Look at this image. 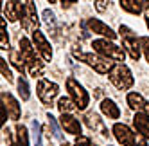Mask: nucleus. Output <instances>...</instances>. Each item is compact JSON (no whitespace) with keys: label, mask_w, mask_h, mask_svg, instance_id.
<instances>
[{"label":"nucleus","mask_w":149,"mask_h":146,"mask_svg":"<svg viewBox=\"0 0 149 146\" xmlns=\"http://www.w3.org/2000/svg\"><path fill=\"white\" fill-rule=\"evenodd\" d=\"M113 135L122 146H147V139L144 135L135 133L124 123H115L113 124Z\"/></svg>","instance_id":"obj_1"},{"label":"nucleus","mask_w":149,"mask_h":146,"mask_svg":"<svg viewBox=\"0 0 149 146\" xmlns=\"http://www.w3.org/2000/svg\"><path fill=\"white\" fill-rule=\"evenodd\" d=\"M92 47L97 54L108 58V60H115V61H124L126 58V51L122 47H119L117 44H113L111 40H106V38H101V40H93L92 41Z\"/></svg>","instance_id":"obj_2"},{"label":"nucleus","mask_w":149,"mask_h":146,"mask_svg":"<svg viewBox=\"0 0 149 146\" xmlns=\"http://www.w3.org/2000/svg\"><path fill=\"white\" fill-rule=\"evenodd\" d=\"M74 56L79 58L81 61L88 63L90 67H93V70H97L99 74H110V70L113 69V61H108V58H104L101 54H93V53H81V51L74 49Z\"/></svg>","instance_id":"obj_3"},{"label":"nucleus","mask_w":149,"mask_h":146,"mask_svg":"<svg viewBox=\"0 0 149 146\" xmlns=\"http://www.w3.org/2000/svg\"><path fill=\"white\" fill-rule=\"evenodd\" d=\"M18 4V11H20V18H22V25L27 31H36V27L40 25V18L36 13V6L33 0H16Z\"/></svg>","instance_id":"obj_4"},{"label":"nucleus","mask_w":149,"mask_h":146,"mask_svg":"<svg viewBox=\"0 0 149 146\" xmlns=\"http://www.w3.org/2000/svg\"><path fill=\"white\" fill-rule=\"evenodd\" d=\"M108 76H110V81L113 83L117 88H120V90L131 88L133 83H135V79H133V76H131V70L127 69L124 63H115Z\"/></svg>","instance_id":"obj_5"},{"label":"nucleus","mask_w":149,"mask_h":146,"mask_svg":"<svg viewBox=\"0 0 149 146\" xmlns=\"http://www.w3.org/2000/svg\"><path fill=\"white\" fill-rule=\"evenodd\" d=\"M67 90H68L70 99L77 105L79 110H83V108H86V107H88V103H90L88 92L84 90V88H83L74 78H68V79H67Z\"/></svg>","instance_id":"obj_6"},{"label":"nucleus","mask_w":149,"mask_h":146,"mask_svg":"<svg viewBox=\"0 0 149 146\" xmlns=\"http://www.w3.org/2000/svg\"><path fill=\"white\" fill-rule=\"evenodd\" d=\"M36 90H38V96H40V99L43 101L45 105H50V103L54 101V98L58 96L59 87L56 85V83L49 81V79H40V81H38V87H36Z\"/></svg>","instance_id":"obj_7"},{"label":"nucleus","mask_w":149,"mask_h":146,"mask_svg":"<svg viewBox=\"0 0 149 146\" xmlns=\"http://www.w3.org/2000/svg\"><path fill=\"white\" fill-rule=\"evenodd\" d=\"M33 45H34V49L41 54V58H43L45 61H50V60H52L50 44L47 41V38L43 36V33H41V31H38V29L33 31Z\"/></svg>","instance_id":"obj_8"},{"label":"nucleus","mask_w":149,"mask_h":146,"mask_svg":"<svg viewBox=\"0 0 149 146\" xmlns=\"http://www.w3.org/2000/svg\"><path fill=\"white\" fill-rule=\"evenodd\" d=\"M86 25L90 27V31L92 33H95V34H101V36H104L106 40H115L117 38V33L110 27V25H106V24H102L101 20H97V18H90L88 22H86Z\"/></svg>","instance_id":"obj_9"},{"label":"nucleus","mask_w":149,"mask_h":146,"mask_svg":"<svg viewBox=\"0 0 149 146\" xmlns=\"http://www.w3.org/2000/svg\"><path fill=\"white\" fill-rule=\"evenodd\" d=\"M59 126L65 130L67 133H72V135H81V123L77 117H74L72 114H61L59 117Z\"/></svg>","instance_id":"obj_10"},{"label":"nucleus","mask_w":149,"mask_h":146,"mask_svg":"<svg viewBox=\"0 0 149 146\" xmlns=\"http://www.w3.org/2000/svg\"><path fill=\"white\" fill-rule=\"evenodd\" d=\"M122 47L127 54H130L133 60H138L142 54V45H140V40L136 36H131V38H122Z\"/></svg>","instance_id":"obj_11"},{"label":"nucleus","mask_w":149,"mask_h":146,"mask_svg":"<svg viewBox=\"0 0 149 146\" xmlns=\"http://www.w3.org/2000/svg\"><path fill=\"white\" fill-rule=\"evenodd\" d=\"M2 105L7 108L9 116H11V119H15V121L20 119V105H18V101L11 96V94L2 92Z\"/></svg>","instance_id":"obj_12"},{"label":"nucleus","mask_w":149,"mask_h":146,"mask_svg":"<svg viewBox=\"0 0 149 146\" xmlns=\"http://www.w3.org/2000/svg\"><path fill=\"white\" fill-rule=\"evenodd\" d=\"M133 126H135L136 133H140L146 139H149V119L142 112H136V116L133 117Z\"/></svg>","instance_id":"obj_13"},{"label":"nucleus","mask_w":149,"mask_h":146,"mask_svg":"<svg viewBox=\"0 0 149 146\" xmlns=\"http://www.w3.org/2000/svg\"><path fill=\"white\" fill-rule=\"evenodd\" d=\"M101 112L104 114L108 119H119L120 117V110L111 99H102L101 101Z\"/></svg>","instance_id":"obj_14"},{"label":"nucleus","mask_w":149,"mask_h":146,"mask_svg":"<svg viewBox=\"0 0 149 146\" xmlns=\"http://www.w3.org/2000/svg\"><path fill=\"white\" fill-rule=\"evenodd\" d=\"M84 123L88 124V128H90V130H99V132H102V135H110L108 130L104 128L102 121L99 119V116H97L95 112H88L86 116H84Z\"/></svg>","instance_id":"obj_15"},{"label":"nucleus","mask_w":149,"mask_h":146,"mask_svg":"<svg viewBox=\"0 0 149 146\" xmlns=\"http://www.w3.org/2000/svg\"><path fill=\"white\" fill-rule=\"evenodd\" d=\"M144 0H120V7L131 15H140L144 11Z\"/></svg>","instance_id":"obj_16"},{"label":"nucleus","mask_w":149,"mask_h":146,"mask_svg":"<svg viewBox=\"0 0 149 146\" xmlns=\"http://www.w3.org/2000/svg\"><path fill=\"white\" fill-rule=\"evenodd\" d=\"M127 105H130V108L136 110V112H142L144 107L147 105V101L142 98V94H138V92H130L127 94Z\"/></svg>","instance_id":"obj_17"},{"label":"nucleus","mask_w":149,"mask_h":146,"mask_svg":"<svg viewBox=\"0 0 149 146\" xmlns=\"http://www.w3.org/2000/svg\"><path fill=\"white\" fill-rule=\"evenodd\" d=\"M4 15L9 22H16L20 18V11H18V4L16 0H7L6 2V7H4Z\"/></svg>","instance_id":"obj_18"},{"label":"nucleus","mask_w":149,"mask_h":146,"mask_svg":"<svg viewBox=\"0 0 149 146\" xmlns=\"http://www.w3.org/2000/svg\"><path fill=\"white\" fill-rule=\"evenodd\" d=\"M58 110L61 114H72V112H76L79 108H77V105L70 98H59V101H58Z\"/></svg>","instance_id":"obj_19"},{"label":"nucleus","mask_w":149,"mask_h":146,"mask_svg":"<svg viewBox=\"0 0 149 146\" xmlns=\"http://www.w3.org/2000/svg\"><path fill=\"white\" fill-rule=\"evenodd\" d=\"M20 54H22L20 51H11V63L16 67L18 72H22V74H24V70H25L27 67H25V60H24V56H20Z\"/></svg>","instance_id":"obj_20"},{"label":"nucleus","mask_w":149,"mask_h":146,"mask_svg":"<svg viewBox=\"0 0 149 146\" xmlns=\"http://www.w3.org/2000/svg\"><path fill=\"white\" fill-rule=\"evenodd\" d=\"M18 94H20V98H22L24 101H27V99L31 98L29 85H27V81H25V78H24V76L18 79Z\"/></svg>","instance_id":"obj_21"},{"label":"nucleus","mask_w":149,"mask_h":146,"mask_svg":"<svg viewBox=\"0 0 149 146\" xmlns=\"http://www.w3.org/2000/svg\"><path fill=\"white\" fill-rule=\"evenodd\" d=\"M0 47L4 51L9 49V38H7V29H6V18H2L0 22Z\"/></svg>","instance_id":"obj_22"},{"label":"nucleus","mask_w":149,"mask_h":146,"mask_svg":"<svg viewBox=\"0 0 149 146\" xmlns=\"http://www.w3.org/2000/svg\"><path fill=\"white\" fill-rule=\"evenodd\" d=\"M0 70H2V76L7 79V81H13V74H11V69L7 67V61L2 58L0 60Z\"/></svg>","instance_id":"obj_23"},{"label":"nucleus","mask_w":149,"mask_h":146,"mask_svg":"<svg viewBox=\"0 0 149 146\" xmlns=\"http://www.w3.org/2000/svg\"><path fill=\"white\" fill-rule=\"evenodd\" d=\"M140 45H142V53H144L147 63H149V36H142L140 38Z\"/></svg>","instance_id":"obj_24"},{"label":"nucleus","mask_w":149,"mask_h":146,"mask_svg":"<svg viewBox=\"0 0 149 146\" xmlns=\"http://www.w3.org/2000/svg\"><path fill=\"white\" fill-rule=\"evenodd\" d=\"M74 146H92V144H90V139L86 137V135H77Z\"/></svg>","instance_id":"obj_25"},{"label":"nucleus","mask_w":149,"mask_h":146,"mask_svg":"<svg viewBox=\"0 0 149 146\" xmlns=\"http://www.w3.org/2000/svg\"><path fill=\"white\" fill-rule=\"evenodd\" d=\"M108 9V0H95V11L97 13H104Z\"/></svg>","instance_id":"obj_26"},{"label":"nucleus","mask_w":149,"mask_h":146,"mask_svg":"<svg viewBox=\"0 0 149 146\" xmlns=\"http://www.w3.org/2000/svg\"><path fill=\"white\" fill-rule=\"evenodd\" d=\"M120 34H122V38H131V36H136V34H133V31L130 29V27H126V25H120Z\"/></svg>","instance_id":"obj_27"},{"label":"nucleus","mask_w":149,"mask_h":146,"mask_svg":"<svg viewBox=\"0 0 149 146\" xmlns=\"http://www.w3.org/2000/svg\"><path fill=\"white\" fill-rule=\"evenodd\" d=\"M43 18H45L47 24H52V22H54V13H52L50 9H45V11H43Z\"/></svg>","instance_id":"obj_28"},{"label":"nucleus","mask_w":149,"mask_h":146,"mask_svg":"<svg viewBox=\"0 0 149 146\" xmlns=\"http://www.w3.org/2000/svg\"><path fill=\"white\" fill-rule=\"evenodd\" d=\"M144 15H146V24H147V29H149V0L144 4Z\"/></svg>","instance_id":"obj_29"},{"label":"nucleus","mask_w":149,"mask_h":146,"mask_svg":"<svg viewBox=\"0 0 149 146\" xmlns=\"http://www.w3.org/2000/svg\"><path fill=\"white\" fill-rule=\"evenodd\" d=\"M7 121V108L2 105V123H6Z\"/></svg>","instance_id":"obj_30"},{"label":"nucleus","mask_w":149,"mask_h":146,"mask_svg":"<svg viewBox=\"0 0 149 146\" xmlns=\"http://www.w3.org/2000/svg\"><path fill=\"white\" fill-rule=\"evenodd\" d=\"M142 114H144V116H146V117L149 119V103H147V105L144 107V110H142Z\"/></svg>","instance_id":"obj_31"},{"label":"nucleus","mask_w":149,"mask_h":146,"mask_svg":"<svg viewBox=\"0 0 149 146\" xmlns=\"http://www.w3.org/2000/svg\"><path fill=\"white\" fill-rule=\"evenodd\" d=\"M61 2H63V7H65V6H70V4H76L77 0H61Z\"/></svg>","instance_id":"obj_32"},{"label":"nucleus","mask_w":149,"mask_h":146,"mask_svg":"<svg viewBox=\"0 0 149 146\" xmlns=\"http://www.w3.org/2000/svg\"><path fill=\"white\" fill-rule=\"evenodd\" d=\"M47 2H50V4H54V2H56V0H47Z\"/></svg>","instance_id":"obj_33"},{"label":"nucleus","mask_w":149,"mask_h":146,"mask_svg":"<svg viewBox=\"0 0 149 146\" xmlns=\"http://www.w3.org/2000/svg\"><path fill=\"white\" fill-rule=\"evenodd\" d=\"M61 146H68V144H67V142H63V144H61Z\"/></svg>","instance_id":"obj_34"}]
</instances>
